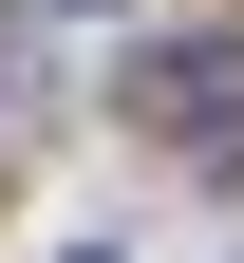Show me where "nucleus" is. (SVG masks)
Instances as JSON below:
<instances>
[{"mask_svg": "<svg viewBox=\"0 0 244 263\" xmlns=\"http://www.w3.org/2000/svg\"><path fill=\"white\" fill-rule=\"evenodd\" d=\"M132 113H151L188 170H244V38H226V19H207V38H169L151 76H132Z\"/></svg>", "mask_w": 244, "mask_h": 263, "instance_id": "obj_1", "label": "nucleus"}]
</instances>
